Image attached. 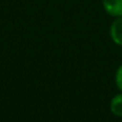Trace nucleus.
<instances>
[{
	"label": "nucleus",
	"instance_id": "f257e3e1",
	"mask_svg": "<svg viewBox=\"0 0 122 122\" xmlns=\"http://www.w3.org/2000/svg\"><path fill=\"white\" fill-rule=\"evenodd\" d=\"M102 5L110 16L115 18L122 16V0H102Z\"/></svg>",
	"mask_w": 122,
	"mask_h": 122
},
{
	"label": "nucleus",
	"instance_id": "f03ea898",
	"mask_svg": "<svg viewBox=\"0 0 122 122\" xmlns=\"http://www.w3.org/2000/svg\"><path fill=\"white\" fill-rule=\"evenodd\" d=\"M112 41L118 46H122V16L115 18L109 28Z\"/></svg>",
	"mask_w": 122,
	"mask_h": 122
},
{
	"label": "nucleus",
	"instance_id": "7ed1b4c3",
	"mask_svg": "<svg viewBox=\"0 0 122 122\" xmlns=\"http://www.w3.org/2000/svg\"><path fill=\"white\" fill-rule=\"evenodd\" d=\"M110 112L117 117H122V92L115 95L110 101Z\"/></svg>",
	"mask_w": 122,
	"mask_h": 122
},
{
	"label": "nucleus",
	"instance_id": "20e7f679",
	"mask_svg": "<svg viewBox=\"0 0 122 122\" xmlns=\"http://www.w3.org/2000/svg\"><path fill=\"white\" fill-rule=\"evenodd\" d=\"M115 82H116L117 88L122 92V64L119 65V67L116 71V75H115Z\"/></svg>",
	"mask_w": 122,
	"mask_h": 122
}]
</instances>
